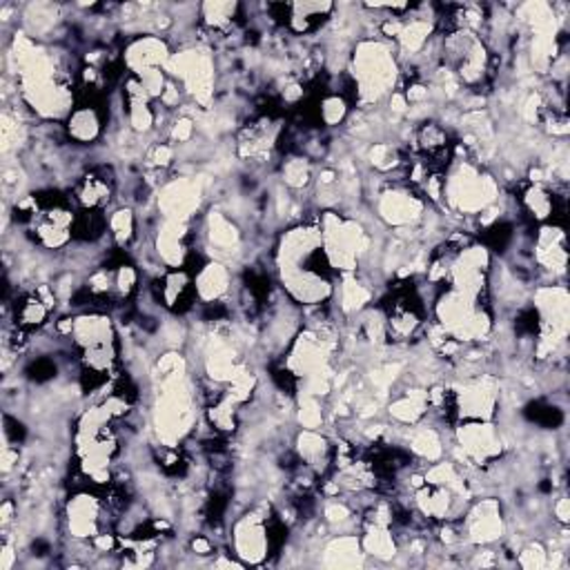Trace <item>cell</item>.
Returning <instances> with one entry per match:
<instances>
[{
	"label": "cell",
	"mask_w": 570,
	"mask_h": 570,
	"mask_svg": "<svg viewBox=\"0 0 570 570\" xmlns=\"http://www.w3.org/2000/svg\"><path fill=\"white\" fill-rule=\"evenodd\" d=\"M274 277L297 308H319L334 297V274L323 257L317 219L283 230L272 250Z\"/></svg>",
	"instance_id": "6da1fadb"
},
{
	"label": "cell",
	"mask_w": 570,
	"mask_h": 570,
	"mask_svg": "<svg viewBox=\"0 0 570 570\" xmlns=\"http://www.w3.org/2000/svg\"><path fill=\"white\" fill-rule=\"evenodd\" d=\"M501 201L497 176L475 158L462 143L453 147V158L444 169L442 208L450 215L475 219Z\"/></svg>",
	"instance_id": "7a4b0ae2"
},
{
	"label": "cell",
	"mask_w": 570,
	"mask_h": 570,
	"mask_svg": "<svg viewBox=\"0 0 570 570\" xmlns=\"http://www.w3.org/2000/svg\"><path fill=\"white\" fill-rule=\"evenodd\" d=\"M348 72L352 79L354 103L361 110H372L400 90L402 61L393 43L382 37H370L354 43L348 59Z\"/></svg>",
	"instance_id": "3957f363"
},
{
	"label": "cell",
	"mask_w": 570,
	"mask_h": 570,
	"mask_svg": "<svg viewBox=\"0 0 570 570\" xmlns=\"http://www.w3.org/2000/svg\"><path fill=\"white\" fill-rule=\"evenodd\" d=\"M431 312L435 325L462 345H479L495 334L490 299H475L453 288H439Z\"/></svg>",
	"instance_id": "277c9868"
},
{
	"label": "cell",
	"mask_w": 570,
	"mask_h": 570,
	"mask_svg": "<svg viewBox=\"0 0 570 570\" xmlns=\"http://www.w3.org/2000/svg\"><path fill=\"white\" fill-rule=\"evenodd\" d=\"M317 224L330 272L334 277L359 272V266L372 252V235L365 226L336 210H323Z\"/></svg>",
	"instance_id": "5b68a950"
},
{
	"label": "cell",
	"mask_w": 570,
	"mask_h": 570,
	"mask_svg": "<svg viewBox=\"0 0 570 570\" xmlns=\"http://www.w3.org/2000/svg\"><path fill=\"white\" fill-rule=\"evenodd\" d=\"M532 312L537 317V359L555 356L568 339L570 328V297L566 286H539L532 294Z\"/></svg>",
	"instance_id": "8992f818"
},
{
	"label": "cell",
	"mask_w": 570,
	"mask_h": 570,
	"mask_svg": "<svg viewBox=\"0 0 570 570\" xmlns=\"http://www.w3.org/2000/svg\"><path fill=\"white\" fill-rule=\"evenodd\" d=\"M428 201L406 180H388L374 195V217L395 235L415 232L428 217Z\"/></svg>",
	"instance_id": "52a82bcc"
},
{
	"label": "cell",
	"mask_w": 570,
	"mask_h": 570,
	"mask_svg": "<svg viewBox=\"0 0 570 570\" xmlns=\"http://www.w3.org/2000/svg\"><path fill=\"white\" fill-rule=\"evenodd\" d=\"M165 72L174 83L180 85L185 99L195 101L201 110H208L213 105L217 68L210 50L201 45L180 48L172 54Z\"/></svg>",
	"instance_id": "ba28073f"
},
{
	"label": "cell",
	"mask_w": 570,
	"mask_h": 570,
	"mask_svg": "<svg viewBox=\"0 0 570 570\" xmlns=\"http://www.w3.org/2000/svg\"><path fill=\"white\" fill-rule=\"evenodd\" d=\"M277 526L270 506L261 504L246 510L230 526V552L248 568L263 566L274 552Z\"/></svg>",
	"instance_id": "9c48e42d"
},
{
	"label": "cell",
	"mask_w": 570,
	"mask_h": 570,
	"mask_svg": "<svg viewBox=\"0 0 570 570\" xmlns=\"http://www.w3.org/2000/svg\"><path fill=\"white\" fill-rule=\"evenodd\" d=\"M448 422H497L499 382L490 374H468L455 386H448Z\"/></svg>",
	"instance_id": "30bf717a"
},
{
	"label": "cell",
	"mask_w": 570,
	"mask_h": 570,
	"mask_svg": "<svg viewBox=\"0 0 570 570\" xmlns=\"http://www.w3.org/2000/svg\"><path fill=\"white\" fill-rule=\"evenodd\" d=\"M39 210L30 219V232L34 243L48 252H61L74 241V224H76V206L72 199H63L61 195L50 193L45 199L37 195Z\"/></svg>",
	"instance_id": "8fae6325"
},
{
	"label": "cell",
	"mask_w": 570,
	"mask_h": 570,
	"mask_svg": "<svg viewBox=\"0 0 570 570\" xmlns=\"http://www.w3.org/2000/svg\"><path fill=\"white\" fill-rule=\"evenodd\" d=\"M110 510L112 506L101 490L85 486L76 488L63 508V526L68 537H72V541L90 543L96 535L112 530Z\"/></svg>",
	"instance_id": "7c38bea8"
},
{
	"label": "cell",
	"mask_w": 570,
	"mask_h": 570,
	"mask_svg": "<svg viewBox=\"0 0 570 570\" xmlns=\"http://www.w3.org/2000/svg\"><path fill=\"white\" fill-rule=\"evenodd\" d=\"M453 446L462 457L459 466L493 468L504 457V435L497 422H459L453 428Z\"/></svg>",
	"instance_id": "4fadbf2b"
},
{
	"label": "cell",
	"mask_w": 570,
	"mask_h": 570,
	"mask_svg": "<svg viewBox=\"0 0 570 570\" xmlns=\"http://www.w3.org/2000/svg\"><path fill=\"white\" fill-rule=\"evenodd\" d=\"M462 541L468 548L495 546L506 537V515L497 497L470 499L464 515L457 521Z\"/></svg>",
	"instance_id": "5bb4252c"
},
{
	"label": "cell",
	"mask_w": 570,
	"mask_h": 570,
	"mask_svg": "<svg viewBox=\"0 0 570 570\" xmlns=\"http://www.w3.org/2000/svg\"><path fill=\"white\" fill-rule=\"evenodd\" d=\"M204 208V185L193 176H174L158 185L156 210L160 219L193 224Z\"/></svg>",
	"instance_id": "9a60e30c"
},
{
	"label": "cell",
	"mask_w": 570,
	"mask_h": 570,
	"mask_svg": "<svg viewBox=\"0 0 570 570\" xmlns=\"http://www.w3.org/2000/svg\"><path fill=\"white\" fill-rule=\"evenodd\" d=\"M107 112H105V99L99 94V87H83V94H79L76 107L68 116L65 136L81 147H90L101 141L105 134Z\"/></svg>",
	"instance_id": "2e32d148"
},
{
	"label": "cell",
	"mask_w": 570,
	"mask_h": 570,
	"mask_svg": "<svg viewBox=\"0 0 570 570\" xmlns=\"http://www.w3.org/2000/svg\"><path fill=\"white\" fill-rule=\"evenodd\" d=\"M193 241H195L193 224L160 219L152 237V250L158 266H163L165 270L187 268L189 261L195 259Z\"/></svg>",
	"instance_id": "e0dca14e"
},
{
	"label": "cell",
	"mask_w": 570,
	"mask_h": 570,
	"mask_svg": "<svg viewBox=\"0 0 570 570\" xmlns=\"http://www.w3.org/2000/svg\"><path fill=\"white\" fill-rule=\"evenodd\" d=\"M201 365L210 384H217L221 388L228 386L243 365L235 336L221 330H213L201 348Z\"/></svg>",
	"instance_id": "ac0fdd59"
},
{
	"label": "cell",
	"mask_w": 570,
	"mask_h": 570,
	"mask_svg": "<svg viewBox=\"0 0 570 570\" xmlns=\"http://www.w3.org/2000/svg\"><path fill=\"white\" fill-rule=\"evenodd\" d=\"M201 230H204L201 237H204L206 259H217L230 266V261H235L241 255L243 232L228 213L213 208L204 217Z\"/></svg>",
	"instance_id": "d6986e66"
},
{
	"label": "cell",
	"mask_w": 570,
	"mask_h": 570,
	"mask_svg": "<svg viewBox=\"0 0 570 570\" xmlns=\"http://www.w3.org/2000/svg\"><path fill=\"white\" fill-rule=\"evenodd\" d=\"M68 339L72 343L74 354H81L101 345L121 343L114 319L103 310H85V312L72 314V330Z\"/></svg>",
	"instance_id": "ffe728a7"
},
{
	"label": "cell",
	"mask_w": 570,
	"mask_h": 570,
	"mask_svg": "<svg viewBox=\"0 0 570 570\" xmlns=\"http://www.w3.org/2000/svg\"><path fill=\"white\" fill-rule=\"evenodd\" d=\"M172 54L174 50L169 41L160 34H138L125 43L121 61L127 74L141 76L149 70H165Z\"/></svg>",
	"instance_id": "44dd1931"
},
{
	"label": "cell",
	"mask_w": 570,
	"mask_h": 570,
	"mask_svg": "<svg viewBox=\"0 0 570 570\" xmlns=\"http://www.w3.org/2000/svg\"><path fill=\"white\" fill-rule=\"evenodd\" d=\"M154 299L156 303L172 312V314H185L195 308L197 292H195V277L193 270L178 268V270H163L154 279Z\"/></svg>",
	"instance_id": "7402d4cb"
},
{
	"label": "cell",
	"mask_w": 570,
	"mask_h": 570,
	"mask_svg": "<svg viewBox=\"0 0 570 570\" xmlns=\"http://www.w3.org/2000/svg\"><path fill=\"white\" fill-rule=\"evenodd\" d=\"M272 8L281 12L277 19H281L288 32H292L294 37L317 34L332 21L336 12V6L330 3V0H321V3H281Z\"/></svg>",
	"instance_id": "603a6c76"
},
{
	"label": "cell",
	"mask_w": 570,
	"mask_h": 570,
	"mask_svg": "<svg viewBox=\"0 0 570 570\" xmlns=\"http://www.w3.org/2000/svg\"><path fill=\"white\" fill-rule=\"evenodd\" d=\"M532 259L552 277H561L568 266V241L561 224H541L532 239Z\"/></svg>",
	"instance_id": "cb8c5ba5"
},
{
	"label": "cell",
	"mask_w": 570,
	"mask_h": 570,
	"mask_svg": "<svg viewBox=\"0 0 570 570\" xmlns=\"http://www.w3.org/2000/svg\"><path fill=\"white\" fill-rule=\"evenodd\" d=\"M193 277H195L197 301L201 305H208V308L221 305L232 292V281H235L232 270L224 261L204 257L199 268L193 270Z\"/></svg>",
	"instance_id": "d4e9b609"
},
{
	"label": "cell",
	"mask_w": 570,
	"mask_h": 570,
	"mask_svg": "<svg viewBox=\"0 0 570 570\" xmlns=\"http://www.w3.org/2000/svg\"><path fill=\"white\" fill-rule=\"evenodd\" d=\"M114 174L110 167H94L85 172L72 187V204L76 210H103L114 197Z\"/></svg>",
	"instance_id": "484cf974"
},
{
	"label": "cell",
	"mask_w": 570,
	"mask_h": 570,
	"mask_svg": "<svg viewBox=\"0 0 570 570\" xmlns=\"http://www.w3.org/2000/svg\"><path fill=\"white\" fill-rule=\"evenodd\" d=\"M393 305L384 308L386 323H388V343H406L417 336V332L424 328V312L419 308V299L411 292L397 294Z\"/></svg>",
	"instance_id": "4316f807"
},
{
	"label": "cell",
	"mask_w": 570,
	"mask_h": 570,
	"mask_svg": "<svg viewBox=\"0 0 570 570\" xmlns=\"http://www.w3.org/2000/svg\"><path fill=\"white\" fill-rule=\"evenodd\" d=\"M292 453L299 464L308 466L317 477H325L334 464V444L321 431L301 428L294 435Z\"/></svg>",
	"instance_id": "83f0119b"
},
{
	"label": "cell",
	"mask_w": 570,
	"mask_h": 570,
	"mask_svg": "<svg viewBox=\"0 0 570 570\" xmlns=\"http://www.w3.org/2000/svg\"><path fill=\"white\" fill-rule=\"evenodd\" d=\"M559 199H563L557 187L550 183H530L526 180L519 189V206L521 210L537 224H561L559 215Z\"/></svg>",
	"instance_id": "f1b7e54d"
},
{
	"label": "cell",
	"mask_w": 570,
	"mask_h": 570,
	"mask_svg": "<svg viewBox=\"0 0 570 570\" xmlns=\"http://www.w3.org/2000/svg\"><path fill=\"white\" fill-rule=\"evenodd\" d=\"M54 305H56L54 290H50L48 286H39L37 290L21 297V301L17 303V308H14L17 328H21L30 334L43 330L52 317Z\"/></svg>",
	"instance_id": "f546056e"
},
{
	"label": "cell",
	"mask_w": 570,
	"mask_h": 570,
	"mask_svg": "<svg viewBox=\"0 0 570 570\" xmlns=\"http://www.w3.org/2000/svg\"><path fill=\"white\" fill-rule=\"evenodd\" d=\"M388 417L393 424L402 428H413L431 417V400L428 388L424 386H408L400 391L388 402Z\"/></svg>",
	"instance_id": "4dcf8cb0"
},
{
	"label": "cell",
	"mask_w": 570,
	"mask_h": 570,
	"mask_svg": "<svg viewBox=\"0 0 570 570\" xmlns=\"http://www.w3.org/2000/svg\"><path fill=\"white\" fill-rule=\"evenodd\" d=\"M365 563L359 532H334L321 548V566L325 568H361Z\"/></svg>",
	"instance_id": "1f68e13d"
},
{
	"label": "cell",
	"mask_w": 570,
	"mask_h": 570,
	"mask_svg": "<svg viewBox=\"0 0 570 570\" xmlns=\"http://www.w3.org/2000/svg\"><path fill=\"white\" fill-rule=\"evenodd\" d=\"M372 299H374L372 286L363 281L356 272L339 277V286H334L332 301H336V308L341 310L343 317H359L363 310L372 305Z\"/></svg>",
	"instance_id": "d6a6232c"
},
{
	"label": "cell",
	"mask_w": 570,
	"mask_h": 570,
	"mask_svg": "<svg viewBox=\"0 0 570 570\" xmlns=\"http://www.w3.org/2000/svg\"><path fill=\"white\" fill-rule=\"evenodd\" d=\"M406 448H408V455L417 462H424L426 466L428 464H435L439 459L446 457V442H444V435L437 426H431L426 422L413 426V428H406Z\"/></svg>",
	"instance_id": "836d02e7"
},
{
	"label": "cell",
	"mask_w": 570,
	"mask_h": 570,
	"mask_svg": "<svg viewBox=\"0 0 570 570\" xmlns=\"http://www.w3.org/2000/svg\"><path fill=\"white\" fill-rule=\"evenodd\" d=\"M199 12V19H201V28L210 34H217V37H224L228 34L239 14H241V6L239 3H204L197 8Z\"/></svg>",
	"instance_id": "e575fe53"
},
{
	"label": "cell",
	"mask_w": 570,
	"mask_h": 570,
	"mask_svg": "<svg viewBox=\"0 0 570 570\" xmlns=\"http://www.w3.org/2000/svg\"><path fill=\"white\" fill-rule=\"evenodd\" d=\"M107 237L118 250H127L138 237V217L134 208L118 206L107 215Z\"/></svg>",
	"instance_id": "d590c367"
},
{
	"label": "cell",
	"mask_w": 570,
	"mask_h": 570,
	"mask_svg": "<svg viewBox=\"0 0 570 570\" xmlns=\"http://www.w3.org/2000/svg\"><path fill=\"white\" fill-rule=\"evenodd\" d=\"M241 408L226 395L206 406V422L217 435H235L239 431Z\"/></svg>",
	"instance_id": "8d00e7d4"
},
{
	"label": "cell",
	"mask_w": 570,
	"mask_h": 570,
	"mask_svg": "<svg viewBox=\"0 0 570 570\" xmlns=\"http://www.w3.org/2000/svg\"><path fill=\"white\" fill-rule=\"evenodd\" d=\"M314 165L303 154H290L281 163V180L290 193H301L314 183Z\"/></svg>",
	"instance_id": "74e56055"
},
{
	"label": "cell",
	"mask_w": 570,
	"mask_h": 570,
	"mask_svg": "<svg viewBox=\"0 0 570 570\" xmlns=\"http://www.w3.org/2000/svg\"><path fill=\"white\" fill-rule=\"evenodd\" d=\"M103 237H107V215L103 210H76L74 241L92 246Z\"/></svg>",
	"instance_id": "f35d334b"
},
{
	"label": "cell",
	"mask_w": 570,
	"mask_h": 570,
	"mask_svg": "<svg viewBox=\"0 0 570 570\" xmlns=\"http://www.w3.org/2000/svg\"><path fill=\"white\" fill-rule=\"evenodd\" d=\"M350 110H352L350 101L343 94L330 92L321 96V101L317 103V121L323 127H339L348 121Z\"/></svg>",
	"instance_id": "ab89813d"
},
{
	"label": "cell",
	"mask_w": 570,
	"mask_h": 570,
	"mask_svg": "<svg viewBox=\"0 0 570 570\" xmlns=\"http://www.w3.org/2000/svg\"><path fill=\"white\" fill-rule=\"evenodd\" d=\"M367 163L372 165L374 172L379 174H391L395 169H400L406 160H404V154L400 152V147L395 143H388V141H379V143H372L367 147V154H365Z\"/></svg>",
	"instance_id": "60d3db41"
},
{
	"label": "cell",
	"mask_w": 570,
	"mask_h": 570,
	"mask_svg": "<svg viewBox=\"0 0 570 570\" xmlns=\"http://www.w3.org/2000/svg\"><path fill=\"white\" fill-rule=\"evenodd\" d=\"M123 107H125V118H127L129 132L145 136L156 129L158 112L152 103H123Z\"/></svg>",
	"instance_id": "b9f144b4"
},
{
	"label": "cell",
	"mask_w": 570,
	"mask_h": 570,
	"mask_svg": "<svg viewBox=\"0 0 570 570\" xmlns=\"http://www.w3.org/2000/svg\"><path fill=\"white\" fill-rule=\"evenodd\" d=\"M138 292V270L132 263L114 266V292L112 303H125Z\"/></svg>",
	"instance_id": "7bdbcfd3"
},
{
	"label": "cell",
	"mask_w": 570,
	"mask_h": 570,
	"mask_svg": "<svg viewBox=\"0 0 570 570\" xmlns=\"http://www.w3.org/2000/svg\"><path fill=\"white\" fill-rule=\"evenodd\" d=\"M515 561H517V566L528 568V570H543V568H548V563H550V550L546 548L543 541L530 539V541H526V543L517 550Z\"/></svg>",
	"instance_id": "ee69618b"
},
{
	"label": "cell",
	"mask_w": 570,
	"mask_h": 570,
	"mask_svg": "<svg viewBox=\"0 0 570 570\" xmlns=\"http://www.w3.org/2000/svg\"><path fill=\"white\" fill-rule=\"evenodd\" d=\"M297 422L301 428L321 431L325 422L323 413V400L317 397H297Z\"/></svg>",
	"instance_id": "f6af8a7d"
},
{
	"label": "cell",
	"mask_w": 570,
	"mask_h": 570,
	"mask_svg": "<svg viewBox=\"0 0 570 570\" xmlns=\"http://www.w3.org/2000/svg\"><path fill=\"white\" fill-rule=\"evenodd\" d=\"M195 132H197L195 118L187 116V114H178L167 125V143H172L174 147L176 145H185V143H189V141L195 138Z\"/></svg>",
	"instance_id": "bcb514c9"
},
{
	"label": "cell",
	"mask_w": 570,
	"mask_h": 570,
	"mask_svg": "<svg viewBox=\"0 0 570 570\" xmlns=\"http://www.w3.org/2000/svg\"><path fill=\"white\" fill-rule=\"evenodd\" d=\"M174 156H176V147L172 143H167V141L152 143L145 152V165L154 172H165L167 167H172Z\"/></svg>",
	"instance_id": "7dc6e473"
},
{
	"label": "cell",
	"mask_w": 570,
	"mask_h": 570,
	"mask_svg": "<svg viewBox=\"0 0 570 570\" xmlns=\"http://www.w3.org/2000/svg\"><path fill=\"white\" fill-rule=\"evenodd\" d=\"M19 563V548L17 543L10 539V535H6L3 546H0V568L3 570H12Z\"/></svg>",
	"instance_id": "c3c4849f"
},
{
	"label": "cell",
	"mask_w": 570,
	"mask_h": 570,
	"mask_svg": "<svg viewBox=\"0 0 570 570\" xmlns=\"http://www.w3.org/2000/svg\"><path fill=\"white\" fill-rule=\"evenodd\" d=\"M552 517H555V521L561 526V528H566L568 524H570V499H568V495H559L555 501H552Z\"/></svg>",
	"instance_id": "681fc988"
},
{
	"label": "cell",
	"mask_w": 570,
	"mask_h": 570,
	"mask_svg": "<svg viewBox=\"0 0 570 570\" xmlns=\"http://www.w3.org/2000/svg\"><path fill=\"white\" fill-rule=\"evenodd\" d=\"M189 552H195L199 557H210V555H217V546L213 543L210 537L195 535L193 539H189Z\"/></svg>",
	"instance_id": "f907efd6"
},
{
	"label": "cell",
	"mask_w": 570,
	"mask_h": 570,
	"mask_svg": "<svg viewBox=\"0 0 570 570\" xmlns=\"http://www.w3.org/2000/svg\"><path fill=\"white\" fill-rule=\"evenodd\" d=\"M17 515H19V506L14 499H6L3 501V508H0V524H3V530L8 532L10 526L17 521Z\"/></svg>",
	"instance_id": "816d5d0a"
}]
</instances>
